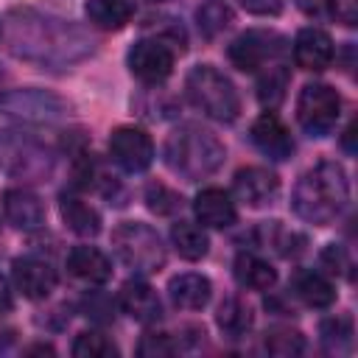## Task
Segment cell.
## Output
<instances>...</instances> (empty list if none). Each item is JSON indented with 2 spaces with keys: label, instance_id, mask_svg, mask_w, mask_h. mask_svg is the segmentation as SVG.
<instances>
[{
  "label": "cell",
  "instance_id": "cell-1",
  "mask_svg": "<svg viewBox=\"0 0 358 358\" xmlns=\"http://www.w3.org/2000/svg\"><path fill=\"white\" fill-rule=\"evenodd\" d=\"M6 39L14 56L48 67H62L92 53V39L81 28L28 8L6 17Z\"/></svg>",
  "mask_w": 358,
  "mask_h": 358
},
{
  "label": "cell",
  "instance_id": "cell-2",
  "mask_svg": "<svg viewBox=\"0 0 358 358\" xmlns=\"http://www.w3.org/2000/svg\"><path fill=\"white\" fill-rule=\"evenodd\" d=\"M350 201V182L338 162H319L305 171L294 187L291 207L294 213L316 227L333 224Z\"/></svg>",
  "mask_w": 358,
  "mask_h": 358
},
{
  "label": "cell",
  "instance_id": "cell-3",
  "mask_svg": "<svg viewBox=\"0 0 358 358\" xmlns=\"http://www.w3.org/2000/svg\"><path fill=\"white\" fill-rule=\"evenodd\" d=\"M224 143L201 126H179L165 140V165L187 182L207 179L224 162Z\"/></svg>",
  "mask_w": 358,
  "mask_h": 358
},
{
  "label": "cell",
  "instance_id": "cell-4",
  "mask_svg": "<svg viewBox=\"0 0 358 358\" xmlns=\"http://www.w3.org/2000/svg\"><path fill=\"white\" fill-rule=\"evenodd\" d=\"M185 92L190 103L213 120L232 123L241 112V95L235 84L224 73H218L213 64H196L185 78Z\"/></svg>",
  "mask_w": 358,
  "mask_h": 358
},
{
  "label": "cell",
  "instance_id": "cell-5",
  "mask_svg": "<svg viewBox=\"0 0 358 358\" xmlns=\"http://www.w3.org/2000/svg\"><path fill=\"white\" fill-rule=\"evenodd\" d=\"M53 154L31 134L0 131V168L22 182H48L53 173Z\"/></svg>",
  "mask_w": 358,
  "mask_h": 358
},
{
  "label": "cell",
  "instance_id": "cell-6",
  "mask_svg": "<svg viewBox=\"0 0 358 358\" xmlns=\"http://www.w3.org/2000/svg\"><path fill=\"white\" fill-rule=\"evenodd\" d=\"M112 249L123 266H129L140 274H151V271H159L165 266L162 238L157 235L154 227H148L143 221L117 224L112 232Z\"/></svg>",
  "mask_w": 358,
  "mask_h": 358
},
{
  "label": "cell",
  "instance_id": "cell-7",
  "mask_svg": "<svg viewBox=\"0 0 358 358\" xmlns=\"http://www.w3.org/2000/svg\"><path fill=\"white\" fill-rule=\"evenodd\" d=\"M341 115V98L330 84H305L296 98V120L299 126L313 134H330Z\"/></svg>",
  "mask_w": 358,
  "mask_h": 358
},
{
  "label": "cell",
  "instance_id": "cell-8",
  "mask_svg": "<svg viewBox=\"0 0 358 358\" xmlns=\"http://www.w3.org/2000/svg\"><path fill=\"white\" fill-rule=\"evenodd\" d=\"M288 50V42L282 34L277 31H266V28H252L246 34H241L229 48L227 56L229 62L243 70V73H257L260 67H268L271 62H277L282 53Z\"/></svg>",
  "mask_w": 358,
  "mask_h": 358
},
{
  "label": "cell",
  "instance_id": "cell-9",
  "mask_svg": "<svg viewBox=\"0 0 358 358\" xmlns=\"http://www.w3.org/2000/svg\"><path fill=\"white\" fill-rule=\"evenodd\" d=\"M0 112L25 123H53L59 120L67 106L59 95L36 90V87H25V90H8L0 95Z\"/></svg>",
  "mask_w": 358,
  "mask_h": 358
},
{
  "label": "cell",
  "instance_id": "cell-10",
  "mask_svg": "<svg viewBox=\"0 0 358 358\" xmlns=\"http://www.w3.org/2000/svg\"><path fill=\"white\" fill-rule=\"evenodd\" d=\"M126 62L143 84H162L173 70V50L162 39H140L129 48Z\"/></svg>",
  "mask_w": 358,
  "mask_h": 358
},
{
  "label": "cell",
  "instance_id": "cell-11",
  "mask_svg": "<svg viewBox=\"0 0 358 358\" xmlns=\"http://www.w3.org/2000/svg\"><path fill=\"white\" fill-rule=\"evenodd\" d=\"M109 154L123 171L140 173L154 162V143L137 126H117L109 134Z\"/></svg>",
  "mask_w": 358,
  "mask_h": 358
},
{
  "label": "cell",
  "instance_id": "cell-12",
  "mask_svg": "<svg viewBox=\"0 0 358 358\" xmlns=\"http://www.w3.org/2000/svg\"><path fill=\"white\" fill-rule=\"evenodd\" d=\"M333 39L322 28H302L294 39V62L308 73H322L333 62Z\"/></svg>",
  "mask_w": 358,
  "mask_h": 358
},
{
  "label": "cell",
  "instance_id": "cell-13",
  "mask_svg": "<svg viewBox=\"0 0 358 358\" xmlns=\"http://www.w3.org/2000/svg\"><path fill=\"white\" fill-rule=\"evenodd\" d=\"M252 143L271 159H288L294 154V140L288 126L274 115V112H263L255 123H252Z\"/></svg>",
  "mask_w": 358,
  "mask_h": 358
},
{
  "label": "cell",
  "instance_id": "cell-14",
  "mask_svg": "<svg viewBox=\"0 0 358 358\" xmlns=\"http://www.w3.org/2000/svg\"><path fill=\"white\" fill-rule=\"evenodd\" d=\"M232 187H235L238 199L246 201L249 207H263V204H271V199L277 196L280 179H277L268 168L249 165V168H241V171L235 173Z\"/></svg>",
  "mask_w": 358,
  "mask_h": 358
},
{
  "label": "cell",
  "instance_id": "cell-15",
  "mask_svg": "<svg viewBox=\"0 0 358 358\" xmlns=\"http://www.w3.org/2000/svg\"><path fill=\"white\" fill-rule=\"evenodd\" d=\"M11 277L17 291H22V296L28 299H45L56 288V271L36 257H17L11 266Z\"/></svg>",
  "mask_w": 358,
  "mask_h": 358
},
{
  "label": "cell",
  "instance_id": "cell-16",
  "mask_svg": "<svg viewBox=\"0 0 358 358\" xmlns=\"http://www.w3.org/2000/svg\"><path fill=\"white\" fill-rule=\"evenodd\" d=\"M3 210H6V218L22 229V232H31V229H39L45 224V207L39 201V196H34L31 190L25 187H11L3 193Z\"/></svg>",
  "mask_w": 358,
  "mask_h": 358
},
{
  "label": "cell",
  "instance_id": "cell-17",
  "mask_svg": "<svg viewBox=\"0 0 358 358\" xmlns=\"http://www.w3.org/2000/svg\"><path fill=\"white\" fill-rule=\"evenodd\" d=\"M120 308L134 319V322H143V324H151L162 316V302L157 296V291L143 282V280H126L123 288H120Z\"/></svg>",
  "mask_w": 358,
  "mask_h": 358
},
{
  "label": "cell",
  "instance_id": "cell-18",
  "mask_svg": "<svg viewBox=\"0 0 358 358\" xmlns=\"http://www.w3.org/2000/svg\"><path fill=\"white\" fill-rule=\"evenodd\" d=\"M193 213L204 227H213V229H224L238 218L235 201L221 187H204L193 201Z\"/></svg>",
  "mask_w": 358,
  "mask_h": 358
},
{
  "label": "cell",
  "instance_id": "cell-19",
  "mask_svg": "<svg viewBox=\"0 0 358 358\" xmlns=\"http://www.w3.org/2000/svg\"><path fill=\"white\" fill-rule=\"evenodd\" d=\"M67 271L87 285H101L112 277V263L95 246H76L67 255Z\"/></svg>",
  "mask_w": 358,
  "mask_h": 358
},
{
  "label": "cell",
  "instance_id": "cell-20",
  "mask_svg": "<svg viewBox=\"0 0 358 358\" xmlns=\"http://www.w3.org/2000/svg\"><path fill=\"white\" fill-rule=\"evenodd\" d=\"M168 294H171V299H173L176 308H182V310H201V308L210 302L213 285H210V280H207L204 274L187 271V274L171 277Z\"/></svg>",
  "mask_w": 358,
  "mask_h": 358
},
{
  "label": "cell",
  "instance_id": "cell-21",
  "mask_svg": "<svg viewBox=\"0 0 358 358\" xmlns=\"http://www.w3.org/2000/svg\"><path fill=\"white\" fill-rule=\"evenodd\" d=\"M87 20L101 31H120L131 22L134 6L129 0H87Z\"/></svg>",
  "mask_w": 358,
  "mask_h": 358
},
{
  "label": "cell",
  "instance_id": "cell-22",
  "mask_svg": "<svg viewBox=\"0 0 358 358\" xmlns=\"http://www.w3.org/2000/svg\"><path fill=\"white\" fill-rule=\"evenodd\" d=\"M59 213H62V221L67 224V229H73L81 238H92V235L101 232V215H98V210H92L78 196H67L64 193L59 199Z\"/></svg>",
  "mask_w": 358,
  "mask_h": 358
},
{
  "label": "cell",
  "instance_id": "cell-23",
  "mask_svg": "<svg viewBox=\"0 0 358 358\" xmlns=\"http://www.w3.org/2000/svg\"><path fill=\"white\" fill-rule=\"evenodd\" d=\"M291 288L308 308H330L336 302V285L319 271H296Z\"/></svg>",
  "mask_w": 358,
  "mask_h": 358
},
{
  "label": "cell",
  "instance_id": "cell-24",
  "mask_svg": "<svg viewBox=\"0 0 358 358\" xmlns=\"http://www.w3.org/2000/svg\"><path fill=\"white\" fill-rule=\"evenodd\" d=\"M232 274H235L238 285L252 288V291H266V288H271L277 282V271L266 260H260L257 255H249V252H241L235 257Z\"/></svg>",
  "mask_w": 358,
  "mask_h": 358
},
{
  "label": "cell",
  "instance_id": "cell-25",
  "mask_svg": "<svg viewBox=\"0 0 358 358\" xmlns=\"http://www.w3.org/2000/svg\"><path fill=\"white\" fill-rule=\"evenodd\" d=\"M171 241H173L176 252L185 260H201L207 255V249H210V241H207L204 229L190 224V221H176L171 227Z\"/></svg>",
  "mask_w": 358,
  "mask_h": 358
},
{
  "label": "cell",
  "instance_id": "cell-26",
  "mask_svg": "<svg viewBox=\"0 0 358 358\" xmlns=\"http://www.w3.org/2000/svg\"><path fill=\"white\" fill-rule=\"evenodd\" d=\"M215 324L221 327L224 336L241 338V336L249 333V327H252V310H249V305H246L243 299L229 296V299L221 302V308H218V313H215Z\"/></svg>",
  "mask_w": 358,
  "mask_h": 358
},
{
  "label": "cell",
  "instance_id": "cell-27",
  "mask_svg": "<svg viewBox=\"0 0 358 358\" xmlns=\"http://www.w3.org/2000/svg\"><path fill=\"white\" fill-rule=\"evenodd\" d=\"M288 70L282 64H271L266 67V73L257 78V101L266 106V109H277L285 98V90H288Z\"/></svg>",
  "mask_w": 358,
  "mask_h": 358
},
{
  "label": "cell",
  "instance_id": "cell-28",
  "mask_svg": "<svg viewBox=\"0 0 358 358\" xmlns=\"http://www.w3.org/2000/svg\"><path fill=\"white\" fill-rule=\"evenodd\" d=\"M322 347L330 355H341L352 350V322L344 316L324 319L322 322Z\"/></svg>",
  "mask_w": 358,
  "mask_h": 358
},
{
  "label": "cell",
  "instance_id": "cell-29",
  "mask_svg": "<svg viewBox=\"0 0 358 358\" xmlns=\"http://www.w3.org/2000/svg\"><path fill=\"white\" fill-rule=\"evenodd\" d=\"M266 350L277 358H291V355H299L305 350V338L299 330H291V327H274L266 333Z\"/></svg>",
  "mask_w": 358,
  "mask_h": 358
},
{
  "label": "cell",
  "instance_id": "cell-30",
  "mask_svg": "<svg viewBox=\"0 0 358 358\" xmlns=\"http://www.w3.org/2000/svg\"><path fill=\"white\" fill-rule=\"evenodd\" d=\"M73 355H76V358H109V355H117V347H115L112 338H106L103 333L87 330V333H78V336H76V341H73Z\"/></svg>",
  "mask_w": 358,
  "mask_h": 358
},
{
  "label": "cell",
  "instance_id": "cell-31",
  "mask_svg": "<svg viewBox=\"0 0 358 358\" xmlns=\"http://www.w3.org/2000/svg\"><path fill=\"white\" fill-rule=\"evenodd\" d=\"M196 20H199V28H201L204 36H215V34H221L224 28H229L232 11H229V6H224V3H218V0H210V3H204V6L196 11Z\"/></svg>",
  "mask_w": 358,
  "mask_h": 358
},
{
  "label": "cell",
  "instance_id": "cell-32",
  "mask_svg": "<svg viewBox=\"0 0 358 358\" xmlns=\"http://www.w3.org/2000/svg\"><path fill=\"white\" fill-rule=\"evenodd\" d=\"M145 204L157 215H173L182 207V196L176 190H171L168 185H162V182H151L145 187Z\"/></svg>",
  "mask_w": 358,
  "mask_h": 358
},
{
  "label": "cell",
  "instance_id": "cell-33",
  "mask_svg": "<svg viewBox=\"0 0 358 358\" xmlns=\"http://www.w3.org/2000/svg\"><path fill=\"white\" fill-rule=\"evenodd\" d=\"M137 352L145 355V358H162V355H173L176 347H173L168 333H145L140 347H137Z\"/></svg>",
  "mask_w": 358,
  "mask_h": 358
},
{
  "label": "cell",
  "instance_id": "cell-34",
  "mask_svg": "<svg viewBox=\"0 0 358 358\" xmlns=\"http://www.w3.org/2000/svg\"><path fill=\"white\" fill-rule=\"evenodd\" d=\"M322 263L336 274H347V268H350V260H347V255H344V249L341 246H336V243H330V246H324V252H322Z\"/></svg>",
  "mask_w": 358,
  "mask_h": 358
},
{
  "label": "cell",
  "instance_id": "cell-35",
  "mask_svg": "<svg viewBox=\"0 0 358 358\" xmlns=\"http://www.w3.org/2000/svg\"><path fill=\"white\" fill-rule=\"evenodd\" d=\"M241 6L257 17H274L282 11V0H241Z\"/></svg>",
  "mask_w": 358,
  "mask_h": 358
},
{
  "label": "cell",
  "instance_id": "cell-36",
  "mask_svg": "<svg viewBox=\"0 0 358 358\" xmlns=\"http://www.w3.org/2000/svg\"><path fill=\"white\" fill-rule=\"evenodd\" d=\"M14 305V296H11V288H8V280L0 274V310H8Z\"/></svg>",
  "mask_w": 358,
  "mask_h": 358
},
{
  "label": "cell",
  "instance_id": "cell-37",
  "mask_svg": "<svg viewBox=\"0 0 358 358\" xmlns=\"http://www.w3.org/2000/svg\"><path fill=\"white\" fill-rule=\"evenodd\" d=\"M14 336H17V333H14L11 327H3V324H0V350H6V347L14 341Z\"/></svg>",
  "mask_w": 358,
  "mask_h": 358
},
{
  "label": "cell",
  "instance_id": "cell-38",
  "mask_svg": "<svg viewBox=\"0 0 358 358\" xmlns=\"http://www.w3.org/2000/svg\"><path fill=\"white\" fill-rule=\"evenodd\" d=\"M352 137H355V126H350L347 134H344V148H347V151H352Z\"/></svg>",
  "mask_w": 358,
  "mask_h": 358
}]
</instances>
